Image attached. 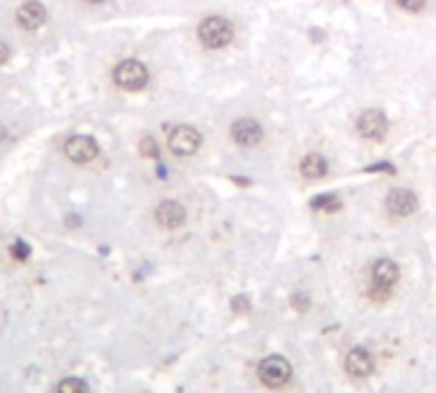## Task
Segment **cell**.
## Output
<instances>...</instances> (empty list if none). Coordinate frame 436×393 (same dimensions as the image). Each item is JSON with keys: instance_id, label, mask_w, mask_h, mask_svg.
<instances>
[{"instance_id": "6da1fadb", "label": "cell", "mask_w": 436, "mask_h": 393, "mask_svg": "<svg viewBox=\"0 0 436 393\" xmlns=\"http://www.w3.org/2000/svg\"><path fill=\"white\" fill-rule=\"evenodd\" d=\"M196 34H199V41L207 49H225L227 44H232L235 31H232V23L225 16H207L199 23Z\"/></svg>"}, {"instance_id": "7a4b0ae2", "label": "cell", "mask_w": 436, "mask_h": 393, "mask_svg": "<svg viewBox=\"0 0 436 393\" xmlns=\"http://www.w3.org/2000/svg\"><path fill=\"white\" fill-rule=\"evenodd\" d=\"M113 80H115L117 87L130 89V92L143 89L148 85V67L143 62H138V59H125V62H120L115 67Z\"/></svg>"}, {"instance_id": "3957f363", "label": "cell", "mask_w": 436, "mask_h": 393, "mask_svg": "<svg viewBox=\"0 0 436 393\" xmlns=\"http://www.w3.org/2000/svg\"><path fill=\"white\" fill-rule=\"evenodd\" d=\"M398 276H401V271H398V266L391 258L378 260L373 266V289H370L373 299H388L393 286L398 284Z\"/></svg>"}, {"instance_id": "277c9868", "label": "cell", "mask_w": 436, "mask_h": 393, "mask_svg": "<svg viewBox=\"0 0 436 393\" xmlns=\"http://www.w3.org/2000/svg\"><path fill=\"white\" fill-rule=\"evenodd\" d=\"M258 375L268 388H284V385L291 381V366H288L286 357L271 355L258 366Z\"/></svg>"}, {"instance_id": "5b68a950", "label": "cell", "mask_w": 436, "mask_h": 393, "mask_svg": "<svg viewBox=\"0 0 436 393\" xmlns=\"http://www.w3.org/2000/svg\"><path fill=\"white\" fill-rule=\"evenodd\" d=\"M202 146V133L192 125H176L169 135V148L176 156H192Z\"/></svg>"}, {"instance_id": "8992f818", "label": "cell", "mask_w": 436, "mask_h": 393, "mask_svg": "<svg viewBox=\"0 0 436 393\" xmlns=\"http://www.w3.org/2000/svg\"><path fill=\"white\" fill-rule=\"evenodd\" d=\"M357 133L367 141H383L388 133V117L383 110H365L357 117Z\"/></svg>"}, {"instance_id": "52a82bcc", "label": "cell", "mask_w": 436, "mask_h": 393, "mask_svg": "<svg viewBox=\"0 0 436 393\" xmlns=\"http://www.w3.org/2000/svg\"><path fill=\"white\" fill-rule=\"evenodd\" d=\"M64 153L74 164H89L92 159H97L100 146L92 135H71L69 141L64 143Z\"/></svg>"}, {"instance_id": "ba28073f", "label": "cell", "mask_w": 436, "mask_h": 393, "mask_svg": "<svg viewBox=\"0 0 436 393\" xmlns=\"http://www.w3.org/2000/svg\"><path fill=\"white\" fill-rule=\"evenodd\" d=\"M230 135L238 146L253 148V146H258L263 141V128H260V123L255 117H238L230 128Z\"/></svg>"}, {"instance_id": "9c48e42d", "label": "cell", "mask_w": 436, "mask_h": 393, "mask_svg": "<svg viewBox=\"0 0 436 393\" xmlns=\"http://www.w3.org/2000/svg\"><path fill=\"white\" fill-rule=\"evenodd\" d=\"M385 207L393 217H409L419 210V199L411 189H391L388 192V199H385Z\"/></svg>"}, {"instance_id": "30bf717a", "label": "cell", "mask_w": 436, "mask_h": 393, "mask_svg": "<svg viewBox=\"0 0 436 393\" xmlns=\"http://www.w3.org/2000/svg\"><path fill=\"white\" fill-rule=\"evenodd\" d=\"M46 16H49V13H46V5L44 3H38V0H28V3H23L16 13L18 23L26 28V31H36V28L44 26Z\"/></svg>"}, {"instance_id": "8fae6325", "label": "cell", "mask_w": 436, "mask_h": 393, "mask_svg": "<svg viewBox=\"0 0 436 393\" xmlns=\"http://www.w3.org/2000/svg\"><path fill=\"white\" fill-rule=\"evenodd\" d=\"M345 368H347V373L352 375V378H367V375L375 370V360L365 348H355L347 352Z\"/></svg>"}, {"instance_id": "7c38bea8", "label": "cell", "mask_w": 436, "mask_h": 393, "mask_svg": "<svg viewBox=\"0 0 436 393\" xmlns=\"http://www.w3.org/2000/svg\"><path fill=\"white\" fill-rule=\"evenodd\" d=\"M156 220H159L161 227H179V225H184L187 220V210L179 205L176 199H163L159 207H156Z\"/></svg>"}, {"instance_id": "4fadbf2b", "label": "cell", "mask_w": 436, "mask_h": 393, "mask_svg": "<svg viewBox=\"0 0 436 393\" xmlns=\"http://www.w3.org/2000/svg\"><path fill=\"white\" fill-rule=\"evenodd\" d=\"M327 174V159L321 153H309L301 159V177L303 179H321Z\"/></svg>"}, {"instance_id": "5bb4252c", "label": "cell", "mask_w": 436, "mask_h": 393, "mask_svg": "<svg viewBox=\"0 0 436 393\" xmlns=\"http://www.w3.org/2000/svg\"><path fill=\"white\" fill-rule=\"evenodd\" d=\"M56 393H89V385L77 375H69V378H64L62 383L56 385Z\"/></svg>"}, {"instance_id": "9a60e30c", "label": "cell", "mask_w": 436, "mask_h": 393, "mask_svg": "<svg viewBox=\"0 0 436 393\" xmlns=\"http://www.w3.org/2000/svg\"><path fill=\"white\" fill-rule=\"evenodd\" d=\"M312 207H314V210H337L339 202H337V196H334V194H321V196H317V199H314Z\"/></svg>"}, {"instance_id": "2e32d148", "label": "cell", "mask_w": 436, "mask_h": 393, "mask_svg": "<svg viewBox=\"0 0 436 393\" xmlns=\"http://www.w3.org/2000/svg\"><path fill=\"white\" fill-rule=\"evenodd\" d=\"M141 153L148 156V159H159V146H156V141H153L151 135H146L141 141Z\"/></svg>"}, {"instance_id": "e0dca14e", "label": "cell", "mask_w": 436, "mask_h": 393, "mask_svg": "<svg viewBox=\"0 0 436 393\" xmlns=\"http://www.w3.org/2000/svg\"><path fill=\"white\" fill-rule=\"evenodd\" d=\"M403 10H409V13H419L424 5H426V0H395Z\"/></svg>"}, {"instance_id": "ac0fdd59", "label": "cell", "mask_w": 436, "mask_h": 393, "mask_svg": "<svg viewBox=\"0 0 436 393\" xmlns=\"http://www.w3.org/2000/svg\"><path fill=\"white\" fill-rule=\"evenodd\" d=\"M10 253H13V258L26 260V258H28V253H31V248H28V245H26L23 240H18V243H13V248H10Z\"/></svg>"}, {"instance_id": "d6986e66", "label": "cell", "mask_w": 436, "mask_h": 393, "mask_svg": "<svg viewBox=\"0 0 436 393\" xmlns=\"http://www.w3.org/2000/svg\"><path fill=\"white\" fill-rule=\"evenodd\" d=\"M232 309H235V312H248L250 309L248 296H235V299H232Z\"/></svg>"}, {"instance_id": "ffe728a7", "label": "cell", "mask_w": 436, "mask_h": 393, "mask_svg": "<svg viewBox=\"0 0 436 393\" xmlns=\"http://www.w3.org/2000/svg\"><path fill=\"white\" fill-rule=\"evenodd\" d=\"M291 302H294L296 306H299V309H306V304H309V302H306V296H303V294H296L294 299H291Z\"/></svg>"}, {"instance_id": "44dd1931", "label": "cell", "mask_w": 436, "mask_h": 393, "mask_svg": "<svg viewBox=\"0 0 436 393\" xmlns=\"http://www.w3.org/2000/svg\"><path fill=\"white\" fill-rule=\"evenodd\" d=\"M8 56H10V49H8V46H5V41H0V64L5 62Z\"/></svg>"}, {"instance_id": "7402d4cb", "label": "cell", "mask_w": 436, "mask_h": 393, "mask_svg": "<svg viewBox=\"0 0 436 393\" xmlns=\"http://www.w3.org/2000/svg\"><path fill=\"white\" fill-rule=\"evenodd\" d=\"M367 171H395V169L388 166V164H378V166H367Z\"/></svg>"}, {"instance_id": "603a6c76", "label": "cell", "mask_w": 436, "mask_h": 393, "mask_svg": "<svg viewBox=\"0 0 436 393\" xmlns=\"http://www.w3.org/2000/svg\"><path fill=\"white\" fill-rule=\"evenodd\" d=\"M87 3H102V0H87Z\"/></svg>"}]
</instances>
